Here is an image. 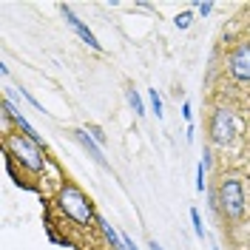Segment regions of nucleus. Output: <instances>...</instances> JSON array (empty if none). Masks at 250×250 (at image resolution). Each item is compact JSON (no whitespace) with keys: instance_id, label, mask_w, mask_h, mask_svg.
I'll return each mask as SVG.
<instances>
[{"instance_id":"obj_11","label":"nucleus","mask_w":250,"mask_h":250,"mask_svg":"<svg viewBox=\"0 0 250 250\" xmlns=\"http://www.w3.org/2000/svg\"><path fill=\"white\" fill-rule=\"evenodd\" d=\"M190 222H193V233L205 239V225H202V216H199V210L196 208H190Z\"/></svg>"},{"instance_id":"obj_6","label":"nucleus","mask_w":250,"mask_h":250,"mask_svg":"<svg viewBox=\"0 0 250 250\" xmlns=\"http://www.w3.org/2000/svg\"><path fill=\"white\" fill-rule=\"evenodd\" d=\"M60 12H62V17L68 20V26H71V29H74V31L80 34V40H83L85 46L94 48V51H103V43H100V40L94 37V31L88 29V26H85V23H83V20H80L77 15H74V12H71V6H60Z\"/></svg>"},{"instance_id":"obj_3","label":"nucleus","mask_w":250,"mask_h":250,"mask_svg":"<svg viewBox=\"0 0 250 250\" xmlns=\"http://www.w3.org/2000/svg\"><path fill=\"white\" fill-rule=\"evenodd\" d=\"M219 210L225 219L239 222L248 210V193H245V182L239 176H225L219 182Z\"/></svg>"},{"instance_id":"obj_9","label":"nucleus","mask_w":250,"mask_h":250,"mask_svg":"<svg viewBox=\"0 0 250 250\" xmlns=\"http://www.w3.org/2000/svg\"><path fill=\"white\" fill-rule=\"evenodd\" d=\"M128 103H131V108L137 117H145L148 111H145V103H142V97L137 94V88H128Z\"/></svg>"},{"instance_id":"obj_15","label":"nucleus","mask_w":250,"mask_h":250,"mask_svg":"<svg viewBox=\"0 0 250 250\" xmlns=\"http://www.w3.org/2000/svg\"><path fill=\"white\" fill-rule=\"evenodd\" d=\"M196 12H199L202 17H208L210 12H213V3H208V0H205V3H196Z\"/></svg>"},{"instance_id":"obj_13","label":"nucleus","mask_w":250,"mask_h":250,"mask_svg":"<svg viewBox=\"0 0 250 250\" xmlns=\"http://www.w3.org/2000/svg\"><path fill=\"white\" fill-rule=\"evenodd\" d=\"M190 23H193V12H182V15L173 17V26H176V29H188Z\"/></svg>"},{"instance_id":"obj_7","label":"nucleus","mask_w":250,"mask_h":250,"mask_svg":"<svg viewBox=\"0 0 250 250\" xmlns=\"http://www.w3.org/2000/svg\"><path fill=\"white\" fill-rule=\"evenodd\" d=\"M74 137H77V142L85 148V151H88V156H91L100 168H108V159L103 156V148L94 142V137L88 134V128H74Z\"/></svg>"},{"instance_id":"obj_1","label":"nucleus","mask_w":250,"mask_h":250,"mask_svg":"<svg viewBox=\"0 0 250 250\" xmlns=\"http://www.w3.org/2000/svg\"><path fill=\"white\" fill-rule=\"evenodd\" d=\"M54 202H57V210H60L65 219H71L77 228H91V225H97V213H94L91 199H88L85 190L77 188L74 182H62Z\"/></svg>"},{"instance_id":"obj_14","label":"nucleus","mask_w":250,"mask_h":250,"mask_svg":"<svg viewBox=\"0 0 250 250\" xmlns=\"http://www.w3.org/2000/svg\"><path fill=\"white\" fill-rule=\"evenodd\" d=\"M205 171H208V168L199 162V165H196V190H199V193L205 190Z\"/></svg>"},{"instance_id":"obj_2","label":"nucleus","mask_w":250,"mask_h":250,"mask_svg":"<svg viewBox=\"0 0 250 250\" xmlns=\"http://www.w3.org/2000/svg\"><path fill=\"white\" fill-rule=\"evenodd\" d=\"M6 156H9V159H17V162L31 173L46 171L43 148H40L37 142H31L26 134H12V131H6Z\"/></svg>"},{"instance_id":"obj_19","label":"nucleus","mask_w":250,"mask_h":250,"mask_svg":"<svg viewBox=\"0 0 250 250\" xmlns=\"http://www.w3.org/2000/svg\"><path fill=\"white\" fill-rule=\"evenodd\" d=\"M148 248H151V250H165V248H162V245H159V242H151Z\"/></svg>"},{"instance_id":"obj_18","label":"nucleus","mask_w":250,"mask_h":250,"mask_svg":"<svg viewBox=\"0 0 250 250\" xmlns=\"http://www.w3.org/2000/svg\"><path fill=\"white\" fill-rule=\"evenodd\" d=\"M193 134H196V128H193V123H190V125H188V131H185L188 142H193Z\"/></svg>"},{"instance_id":"obj_8","label":"nucleus","mask_w":250,"mask_h":250,"mask_svg":"<svg viewBox=\"0 0 250 250\" xmlns=\"http://www.w3.org/2000/svg\"><path fill=\"white\" fill-rule=\"evenodd\" d=\"M97 228H100V233H103V239H105V245H108L111 250H125L123 236L114 230V225H108L103 216H97Z\"/></svg>"},{"instance_id":"obj_4","label":"nucleus","mask_w":250,"mask_h":250,"mask_svg":"<svg viewBox=\"0 0 250 250\" xmlns=\"http://www.w3.org/2000/svg\"><path fill=\"white\" fill-rule=\"evenodd\" d=\"M208 134H210V142L219 145V148H225V145H230L236 137V120L233 114L228 108H216L210 114V123H208Z\"/></svg>"},{"instance_id":"obj_10","label":"nucleus","mask_w":250,"mask_h":250,"mask_svg":"<svg viewBox=\"0 0 250 250\" xmlns=\"http://www.w3.org/2000/svg\"><path fill=\"white\" fill-rule=\"evenodd\" d=\"M148 103H151V111L156 114V120H162V117H165V111H162V97L156 94V88L148 91Z\"/></svg>"},{"instance_id":"obj_5","label":"nucleus","mask_w":250,"mask_h":250,"mask_svg":"<svg viewBox=\"0 0 250 250\" xmlns=\"http://www.w3.org/2000/svg\"><path fill=\"white\" fill-rule=\"evenodd\" d=\"M225 62H228V71L236 83H250V43H239Z\"/></svg>"},{"instance_id":"obj_17","label":"nucleus","mask_w":250,"mask_h":250,"mask_svg":"<svg viewBox=\"0 0 250 250\" xmlns=\"http://www.w3.org/2000/svg\"><path fill=\"white\" fill-rule=\"evenodd\" d=\"M123 245H125V250H140L137 245H134V239H131V236H125V233H123Z\"/></svg>"},{"instance_id":"obj_12","label":"nucleus","mask_w":250,"mask_h":250,"mask_svg":"<svg viewBox=\"0 0 250 250\" xmlns=\"http://www.w3.org/2000/svg\"><path fill=\"white\" fill-rule=\"evenodd\" d=\"M88 134H91V137H94V142H97L100 148H103V145L108 142V137H105V131H103L100 125H88Z\"/></svg>"},{"instance_id":"obj_16","label":"nucleus","mask_w":250,"mask_h":250,"mask_svg":"<svg viewBox=\"0 0 250 250\" xmlns=\"http://www.w3.org/2000/svg\"><path fill=\"white\" fill-rule=\"evenodd\" d=\"M182 117H185L188 125H190V120H193V105H190V103H182Z\"/></svg>"},{"instance_id":"obj_20","label":"nucleus","mask_w":250,"mask_h":250,"mask_svg":"<svg viewBox=\"0 0 250 250\" xmlns=\"http://www.w3.org/2000/svg\"><path fill=\"white\" fill-rule=\"evenodd\" d=\"M213 250H219V248H213Z\"/></svg>"}]
</instances>
